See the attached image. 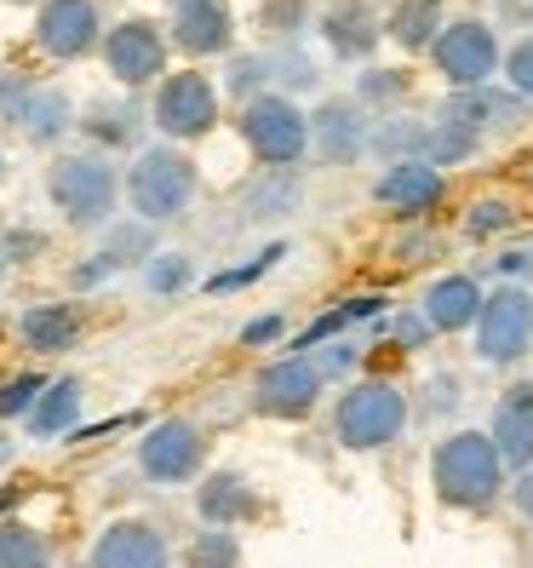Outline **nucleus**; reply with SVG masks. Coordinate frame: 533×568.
I'll return each instance as SVG.
<instances>
[{
    "instance_id": "nucleus-7",
    "label": "nucleus",
    "mask_w": 533,
    "mask_h": 568,
    "mask_svg": "<svg viewBox=\"0 0 533 568\" xmlns=\"http://www.w3.org/2000/svg\"><path fill=\"white\" fill-rule=\"evenodd\" d=\"M430 70H437L453 92L493 87V75H505V47H499L493 23L453 18L442 36H437V47H430Z\"/></svg>"
},
{
    "instance_id": "nucleus-18",
    "label": "nucleus",
    "mask_w": 533,
    "mask_h": 568,
    "mask_svg": "<svg viewBox=\"0 0 533 568\" xmlns=\"http://www.w3.org/2000/svg\"><path fill=\"white\" fill-rule=\"evenodd\" d=\"M316 29H321L327 52L339 63H368L379 52V41H385V23L373 12V0H332Z\"/></svg>"
},
{
    "instance_id": "nucleus-34",
    "label": "nucleus",
    "mask_w": 533,
    "mask_h": 568,
    "mask_svg": "<svg viewBox=\"0 0 533 568\" xmlns=\"http://www.w3.org/2000/svg\"><path fill=\"white\" fill-rule=\"evenodd\" d=\"M293 247L287 242H270V247H258V258H247V264H236V271H218V276H207V293H236V287H253V282H264L276 271V264L287 258Z\"/></svg>"
},
{
    "instance_id": "nucleus-35",
    "label": "nucleus",
    "mask_w": 533,
    "mask_h": 568,
    "mask_svg": "<svg viewBox=\"0 0 533 568\" xmlns=\"http://www.w3.org/2000/svg\"><path fill=\"white\" fill-rule=\"evenodd\" d=\"M350 98H356L361 110H385V104L396 110V104L408 98V75H402V70H361Z\"/></svg>"
},
{
    "instance_id": "nucleus-41",
    "label": "nucleus",
    "mask_w": 533,
    "mask_h": 568,
    "mask_svg": "<svg viewBox=\"0 0 533 568\" xmlns=\"http://www.w3.org/2000/svg\"><path fill=\"white\" fill-rule=\"evenodd\" d=\"M258 23L276 29V36H293V29L310 23V0H258Z\"/></svg>"
},
{
    "instance_id": "nucleus-19",
    "label": "nucleus",
    "mask_w": 533,
    "mask_h": 568,
    "mask_svg": "<svg viewBox=\"0 0 533 568\" xmlns=\"http://www.w3.org/2000/svg\"><path fill=\"white\" fill-rule=\"evenodd\" d=\"M488 437H493L499 454H505L511 471H527L533 465V379H511L505 390H499Z\"/></svg>"
},
{
    "instance_id": "nucleus-22",
    "label": "nucleus",
    "mask_w": 533,
    "mask_h": 568,
    "mask_svg": "<svg viewBox=\"0 0 533 568\" xmlns=\"http://www.w3.org/2000/svg\"><path fill=\"white\" fill-rule=\"evenodd\" d=\"M18 339H23V351H35V356H63V351H75V339H81V311L70 305V298L29 305V311L18 316Z\"/></svg>"
},
{
    "instance_id": "nucleus-48",
    "label": "nucleus",
    "mask_w": 533,
    "mask_h": 568,
    "mask_svg": "<svg viewBox=\"0 0 533 568\" xmlns=\"http://www.w3.org/2000/svg\"><path fill=\"white\" fill-rule=\"evenodd\" d=\"M493 276H499V282H527V276H533V242L499 253V258H493Z\"/></svg>"
},
{
    "instance_id": "nucleus-50",
    "label": "nucleus",
    "mask_w": 533,
    "mask_h": 568,
    "mask_svg": "<svg viewBox=\"0 0 533 568\" xmlns=\"http://www.w3.org/2000/svg\"><path fill=\"white\" fill-rule=\"evenodd\" d=\"M424 390H430V396H424L430 414H453V408H459V379H453V374H437Z\"/></svg>"
},
{
    "instance_id": "nucleus-6",
    "label": "nucleus",
    "mask_w": 533,
    "mask_h": 568,
    "mask_svg": "<svg viewBox=\"0 0 533 568\" xmlns=\"http://www.w3.org/2000/svg\"><path fill=\"white\" fill-rule=\"evenodd\" d=\"M476 362L482 367H516L533 351V287L527 282H499L482 298V316H476Z\"/></svg>"
},
{
    "instance_id": "nucleus-1",
    "label": "nucleus",
    "mask_w": 533,
    "mask_h": 568,
    "mask_svg": "<svg viewBox=\"0 0 533 568\" xmlns=\"http://www.w3.org/2000/svg\"><path fill=\"white\" fill-rule=\"evenodd\" d=\"M511 488V465L493 448L488 430L459 425L430 448V494L448 511H493L499 494Z\"/></svg>"
},
{
    "instance_id": "nucleus-24",
    "label": "nucleus",
    "mask_w": 533,
    "mask_h": 568,
    "mask_svg": "<svg viewBox=\"0 0 533 568\" xmlns=\"http://www.w3.org/2000/svg\"><path fill=\"white\" fill-rule=\"evenodd\" d=\"M448 7L442 0H390V12H385V41H396L402 52H430L442 36V23Z\"/></svg>"
},
{
    "instance_id": "nucleus-12",
    "label": "nucleus",
    "mask_w": 533,
    "mask_h": 568,
    "mask_svg": "<svg viewBox=\"0 0 533 568\" xmlns=\"http://www.w3.org/2000/svg\"><path fill=\"white\" fill-rule=\"evenodd\" d=\"M373 139V110H361L356 98H321L310 110V155L321 166H356Z\"/></svg>"
},
{
    "instance_id": "nucleus-36",
    "label": "nucleus",
    "mask_w": 533,
    "mask_h": 568,
    "mask_svg": "<svg viewBox=\"0 0 533 568\" xmlns=\"http://www.w3.org/2000/svg\"><path fill=\"white\" fill-rule=\"evenodd\" d=\"M189 562L195 568H242V540L236 528H202L189 546Z\"/></svg>"
},
{
    "instance_id": "nucleus-9",
    "label": "nucleus",
    "mask_w": 533,
    "mask_h": 568,
    "mask_svg": "<svg viewBox=\"0 0 533 568\" xmlns=\"http://www.w3.org/2000/svg\"><path fill=\"white\" fill-rule=\"evenodd\" d=\"M150 121H155L173 144L207 139V132L218 126V87H213L202 70H178V75H166V81H155Z\"/></svg>"
},
{
    "instance_id": "nucleus-21",
    "label": "nucleus",
    "mask_w": 533,
    "mask_h": 568,
    "mask_svg": "<svg viewBox=\"0 0 533 568\" xmlns=\"http://www.w3.org/2000/svg\"><path fill=\"white\" fill-rule=\"evenodd\" d=\"M258 511H264V499L242 471H213V477L195 483V517H202L207 528H242Z\"/></svg>"
},
{
    "instance_id": "nucleus-55",
    "label": "nucleus",
    "mask_w": 533,
    "mask_h": 568,
    "mask_svg": "<svg viewBox=\"0 0 533 568\" xmlns=\"http://www.w3.org/2000/svg\"><path fill=\"white\" fill-rule=\"evenodd\" d=\"M0 179H7V155H0Z\"/></svg>"
},
{
    "instance_id": "nucleus-27",
    "label": "nucleus",
    "mask_w": 533,
    "mask_h": 568,
    "mask_svg": "<svg viewBox=\"0 0 533 568\" xmlns=\"http://www.w3.org/2000/svg\"><path fill=\"white\" fill-rule=\"evenodd\" d=\"M98 150H132L144 132V110L139 104H110V98H98V104L75 121Z\"/></svg>"
},
{
    "instance_id": "nucleus-2",
    "label": "nucleus",
    "mask_w": 533,
    "mask_h": 568,
    "mask_svg": "<svg viewBox=\"0 0 533 568\" xmlns=\"http://www.w3.org/2000/svg\"><path fill=\"white\" fill-rule=\"evenodd\" d=\"M121 173L104 150H75L47 166V195L70 230H104L121 207Z\"/></svg>"
},
{
    "instance_id": "nucleus-49",
    "label": "nucleus",
    "mask_w": 533,
    "mask_h": 568,
    "mask_svg": "<svg viewBox=\"0 0 533 568\" xmlns=\"http://www.w3.org/2000/svg\"><path fill=\"white\" fill-rule=\"evenodd\" d=\"M29 87H35V81H23V75H0V121H7V126H12V115L23 110Z\"/></svg>"
},
{
    "instance_id": "nucleus-10",
    "label": "nucleus",
    "mask_w": 533,
    "mask_h": 568,
    "mask_svg": "<svg viewBox=\"0 0 533 568\" xmlns=\"http://www.w3.org/2000/svg\"><path fill=\"white\" fill-rule=\"evenodd\" d=\"M321 367L310 356H276L253 374V414L264 419H310L321 403Z\"/></svg>"
},
{
    "instance_id": "nucleus-47",
    "label": "nucleus",
    "mask_w": 533,
    "mask_h": 568,
    "mask_svg": "<svg viewBox=\"0 0 533 568\" xmlns=\"http://www.w3.org/2000/svg\"><path fill=\"white\" fill-rule=\"evenodd\" d=\"M281 333H287V322L270 311V316H253V322H242V333H236V339H242L247 351H264V345H276Z\"/></svg>"
},
{
    "instance_id": "nucleus-13",
    "label": "nucleus",
    "mask_w": 533,
    "mask_h": 568,
    "mask_svg": "<svg viewBox=\"0 0 533 568\" xmlns=\"http://www.w3.org/2000/svg\"><path fill=\"white\" fill-rule=\"evenodd\" d=\"M104 70L121 81V87H150V81H166V36L150 23V18H126L104 36Z\"/></svg>"
},
{
    "instance_id": "nucleus-20",
    "label": "nucleus",
    "mask_w": 533,
    "mask_h": 568,
    "mask_svg": "<svg viewBox=\"0 0 533 568\" xmlns=\"http://www.w3.org/2000/svg\"><path fill=\"white\" fill-rule=\"evenodd\" d=\"M482 298H488V287H482L476 276L453 271V276H437V282L424 287L419 311H424L430 333H471L476 316H482Z\"/></svg>"
},
{
    "instance_id": "nucleus-33",
    "label": "nucleus",
    "mask_w": 533,
    "mask_h": 568,
    "mask_svg": "<svg viewBox=\"0 0 533 568\" xmlns=\"http://www.w3.org/2000/svg\"><path fill=\"white\" fill-rule=\"evenodd\" d=\"M511 224H516V202H511V195H476V202L464 207V236H471V242H493V236H505Z\"/></svg>"
},
{
    "instance_id": "nucleus-26",
    "label": "nucleus",
    "mask_w": 533,
    "mask_h": 568,
    "mask_svg": "<svg viewBox=\"0 0 533 568\" xmlns=\"http://www.w3.org/2000/svg\"><path fill=\"white\" fill-rule=\"evenodd\" d=\"M298 207H305V184H298V173H258L242 190V219L247 224H281Z\"/></svg>"
},
{
    "instance_id": "nucleus-17",
    "label": "nucleus",
    "mask_w": 533,
    "mask_h": 568,
    "mask_svg": "<svg viewBox=\"0 0 533 568\" xmlns=\"http://www.w3.org/2000/svg\"><path fill=\"white\" fill-rule=\"evenodd\" d=\"M437 115L471 126V132L488 139V132H516L527 121V98L511 92V87H471V92H448Z\"/></svg>"
},
{
    "instance_id": "nucleus-57",
    "label": "nucleus",
    "mask_w": 533,
    "mask_h": 568,
    "mask_svg": "<svg viewBox=\"0 0 533 568\" xmlns=\"http://www.w3.org/2000/svg\"><path fill=\"white\" fill-rule=\"evenodd\" d=\"M18 7H29V0H18Z\"/></svg>"
},
{
    "instance_id": "nucleus-5",
    "label": "nucleus",
    "mask_w": 533,
    "mask_h": 568,
    "mask_svg": "<svg viewBox=\"0 0 533 568\" xmlns=\"http://www.w3.org/2000/svg\"><path fill=\"white\" fill-rule=\"evenodd\" d=\"M242 139L264 173H298L310 155V115L287 92H258L242 104Z\"/></svg>"
},
{
    "instance_id": "nucleus-3",
    "label": "nucleus",
    "mask_w": 533,
    "mask_h": 568,
    "mask_svg": "<svg viewBox=\"0 0 533 568\" xmlns=\"http://www.w3.org/2000/svg\"><path fill=\"white\" fill-rule=\"evenodd\" d=\"M413 408H408V390L396 379H356L339 390V403H332V437H339V448L350 454H379L390 448L396 437L408 430Z\"/></svg>"
},
{
    "instance_id": "nucleus-42",
    "label": "nucleus",
    "mask_w": 533,
    "mask_h": 568,
    "mask_svg": "<svg viewBox=\"0 0 533 568\" xmlns=\"http://www.w3.org/2000/svg\"><path fill=\"white\" fill-rule=\"evenodd\" d=\"M390 253L402 258V264H424V258H437V253H442V236H437L430 224H408L402 236L390 242Z\"/></svg>"
},
{
    "instance_id": "nucleus-23",
    "label": "nucleus",
    "mask_w": 533,
    "mask_h": 568,
    "mask_svg": "<svg viewBox=\"0 0 533 568\" xmlns=\"http://www.w3.org/2000/svg\"><path fill=\"white\" fill-rule=\"evenodd\" d=\"M81 115H75V104H70V92H58V87H29V98H23V110L12 115V132H23L29 144H58L63 132H70Z\"/></svg>"
},
{
    "instance_id": "nucleus-28",
    "label": "nucleus",
    "mask_w": 533,
    "mask_h": 568,
    "mask_svg": "<svg viewBox=\"0 0 533 568\" xmlns=\"http://www.w3.org/2000/svg\"><path fill=\"white\" fill-rule=\"evenodd\" d=\"M155 224L144 219H126V224H110L104 230V242H98V258H104V271H144V264L155 258Z\"/></svg>"
},
{
    "instance_id": "nucleus-31",
    "label": "nucleus",
    "mask_w": 533,
    "mask_h": 568,
    "mask_svg": "<svg viewBox=\"0 0 533 568\" xmlns=\"http://www.w3.org/2000/svg\"><path fill=\"white\" fill-rule=\"evenodd\" d=\"M0 568H52V546L29 523H0Z\"/></svg>"
},
{
    "instance_id": "nucleus-4",
    "label": "nucleus",
    "mask_w": 533,
    "mask_h": 568,
    "mask_svg": "<svg viewBox=\"0 0 533 568\" xmlns=\"http://www.w3.org/2000/svg\"><path fill=\"white\" fill-rule=\"evenodd\" d=\"M195 190H202V173L178 144H144L126 166V207L144 224H173L189 213Z\"/></svg>"
},
{
    "instance_id": "nucleus-53",
    "label": "nucleus",
    "mask_w": 533,
    "mask_h": 568,
    "mask_svg": "<svg viewBox=\"0 0 533 568\" xmlns=\"http://www.w3.org/2000/svg\"><path fill=\"white\" fill-rule=\"evenodd\" d=\"M18 499H23V488H18V483H7V488H0V523H7V511L18 506Z\"/></svg>"
},
{
    "instance_id": "nucleus-51",
    "label": "nucleus",
    "mask_w": 533,
    "mask_h": 568,
    "mask_svg": "<svg viewBox=\"0 0 533 568\" xmlns=\"http://www.w3.org/2000/svg\"><path fill=\"white\" fill-rule=\"evenodd\" d=\"M505 494H511L516 517H522V523H533V465H527V471H516V477H511V488H505Z\"/></svg>"
},
{
    "instance_id": "nucleus-56",
    "label": "nucleus",
    "mask_w": 533,
    "mask_h": 568,
    "mask_svg": "<svg viewBox=\"0 0 533 568\" xmlns=\"http://www.w3.org/2000/svg\"><path fill=\"white\" fill-rule=\"evenodd\" d=\"M527 23H533V0H527Z\"/></svg>"
},
{
    "instance_id": "nucleus-30",
    "label": "nucleus",
    "mask_w": 533,
    "mask_h": 568,
    "mask_svg": "<svg viewBox=\"0 0 533 568\" xmlns=\"http://www.w3.org/2000/svg\"><path fill=\"white\" fill-rule=\"evenodd\" d=\"M476 150H482V132H471V126H459V121H430V139H424V161L430 166H464V161H476Z\"/></svg>"
},
{
    "instance_id": "nucleus-11",
    "label": "nucleus",
    "mask_w": 533,
    "mask_h": 568,
    "mask_svg": "<svg viewBox=\"0 0 533 568\" xmlns=\"http://www.w3.org/2000/svg\"><path fill=\"white\" fill-rule=\"evenodd\" d=\"M442 202H448V173L430 161H396L373 184V207H385L402 224H430Z\"/></svg>"
},
{
    "instance_id": "nucleus-16",
    "label": "nucleus",
    "mask_w": 533,
    "mask_h": 568,
    "mask_svg": "<svg viewBox=\"0 0 533 568\" xmlns=\"http://www.w3.org/2000/svg\"><path fill=\"white\" fill-rule=\"evenodd\" d=\"M173 47L189 58H218L236 41V12L229 0H173Z\"/></svg>"
},
{
    "instance_id": "nucleus-46",
    "label": "nucleus",
    "mask_w": 533,
    "mask_h": 568,
    "mask_svg": "<svg viewBox=\"0 0 533 568\" xmlns=\"http://www.w3.org/2000/svg\"><path fill=\"white\" fill-rule=\"evenodd\" d=\"M505 81H511V92H522L527 104H533V36H522L505 52Z\"/></svg>"
},
{
    "instance_id": "nucleus-14",
    "label": "nucleus",
    "mask_w": 533,
    "mask_h": 568,
    "mask_svg": "<svg viewBox=\"0 0 533 568\" xmlns=\"http://www.w3.org/2000/svg\"><path fill=\"white\" fill-rule=\"evenodd\" d=\"M35 47L47 58H58V63H75L92 47H104V18H98L92 0H41Z\"/></svg>"
},
{
    "instance_id": "nucleus-15",
    "label": "nucleus",
    "mask_w": 533,
    "mask_h": 568,
    "mask_svg": "<svg viewBox=\"0 0 533 568\" xmlns=\"http://www.w3.org/2000/svg\"><path fill=\"white\" fill-rule=\"evenodd\" d=\"M166 562H173V540L144 517L110 523L86 551V568H166Z\"/></svg>"
},
{
    "instance_id": "nucleus-25",
    "label": "nucleus",
    "mask_w": 533,
    "mask_h": 568,
    "mask_svg": "<svg viewBox=\"0 0 533 568\" xmlns=\"http://www.w3.org/2000/svg\"><path fill=\"white\" fill-rule=\"evenodd\" d=\"M81 403H86V385H81V379H52V385L41 390L35 414L23 419V425H29V437H35V443L75 437V430H81Z\"/></svg>"
},
{
    "instance_id": "nucleus-37",
    "label": "nucleus",
    "mask_w": 533,
    "mask_h": 568,
    "mask_svg": "<svg viewBox=\"0 0 533 568\" xmlns=\"http://www.w3.org/2000/svg\"><path fill=\"white\" fill-rule=\"evenodd\" d=\"M47 385H52V379H47V374H35V367H29V374L0 379V419H29Z\"/></svg>"
},
{
    "instance_id": "nucleus-43",
    "label": "nucleus",
    "mask_w": 533,
    "mask_h": 568,
    "mask_svg": "<svg viewBox=\"0 0 533 568\" xmlns=\"http://www.w3.org/2000/svg\"><path fill=\"white\" fill-rule=\"evenodd\" d=\"M310 362L321 367V379H345V374H356V367H361V345H356L350 333H345V339H332V345H321V351H316Z\"/></svg>"
},
{
    "instance_id": "nucleus-44",
    "label": "nucleus",
    "mask_w": 533,
    "mask_h": 568,
    "mask_svg": "<svg viewBox=\"0 0 533 568\" xmlns=\"http://www.w3.org/2000/svg\"><path fill=\"white\" fill-rule=\"evenodd\" d=\"M379 327H385L402 351H424V345H430V322H424V311H396V316H385Z\"/></svg>"
},
{
    "instance_id": "nucleus-32",
    "label": "nucleus",
    "mask_w": 533,
    "mask_h": 568,
    "mask_svg": "<svg viewBox=\"0 0 533 568\" xmlns=\"http://www.w3.org/2000/svg\"><path fill=\"white\" fill-rule=\"evenodd\" d=\"M189 282H195V264H189V253H178V247H166V253H155V258L144 264V293H150V298H178Z\"/></svg>"
},
{
    "instance_id": "nucleus-40",
    "label": "nucleus",
    "mask_w": 533,
    "mask_h": 568,
    "mask_svg": "<svg viewBox=\"0 0 533 568\" xmlns=\"http://www.w3.org/2000/svg\"><path fill=\"white\" fill-rule=\"evenodd\" d=\"M229 92H242V104L258 92H270V52H258V58H229Z\"/></svg>"
},
{
    "instance_id": "nucleus-45",
    "label": "nucleus",
    "mask_w": 533,
    "mask_h": 568,
    "mask_svg": "<svg viewBox=\"0 0 533 568\" xmlns=\"http://www.w3.org/2000/svg\"><path fill=\"white\" fill-rule=\"evenodd\" d=\"M0 253H7V264H29V258L47 253V236L29 224H12V230H0Z\"/></svg>"
},
{
    "instance_id": "nucleus-39",
    "label": "nucleus",
    "mask_w": 533,
    "mask_h": 568,
    "mask_svg": "<svg viewBox=\"0 0 533 568\" xmlns=\"http://www.w3.org/2000/svg\"><path fill=\"white\" fill-rule=\"evenodd\" d=\"M339 333H350V316H345V305H332V311H321L305 333L293 339V351L287 356H310V351H321V345H332Z\"/></svg>"
},
{
    "instance_id": "nucleus-38",
    "label": "nucleus",
    "mask_w": 533,
    "mask_h": 568,
    "mask_svg": "<svg viewBox=\"0 0 533 568\" xmlns=\"http://www.w3.org/2000/svg\"><path fill=\"white\" fill-rule=\"evenodd\" d=\"M270 81H281L276 92H287V98H293L298 87L310 92V87L321 81V70H316V63H310L305 52H298V47H281V52H270Z\"/></svg>"
},
{
    "instance_id": "nucleus-54",
    "label": "nucleus",
    "mask_w": 533,
    "mask_h": 568,
    "mask_svg": "<svg viewBox=\"0 0 533 568\" xmlns=\"http://www.w3.org/2000/svg\"><path fill=\"white\" fill-rule=\"evenodd\" d=\"M12 454H18V443H12V437H7V430H0V465H7V459H12Z\"/></svg>"
},
{
    "instance_id": "nucleus-29",
    "label": "nucleus",
    "mask_w": 533,
    "mask_h": 568,
    "mask_svg": "<svg viewBox=\"0 0 533 568\" xmlns=\"http://www.w3.org/2000/svg\"><path fill=\"white\" fill-rule=\"evenodd\" d=\"M424 139H430V121H408V115H379L373 121V139L368 150L379 161H424Z\"/></svg>"
},
{
    "instance_id": "nucleus-52",
    "label": "nucleus",
    "mask_w": 533,
    "mask_h": 568,
    "mask_svg": "<svg viewBox=\"0 0 533 568\" xmlns=\"http://www.w3.org/2000/svg\"><path fill=\"white\" fill-rule=\"evenodd\" d=\"M110 271H104V258H86V264H75V271H70V282H75V293H86V287H98V282H104Z\"/></svg>"
},
{
    "instance_id": "nucleus-8",
    "label": "nucleus",
    "mask_w": 533,
    "mask_h": 568,
    "mask_svg": "<svg viewBox=\"0 0 533 568\" xmlns=\"http://www.w3.org/2000/svg\"><path fill=\"white\" fill-rule=\"evenodd\" d=\"M207 465V430L195 419H155L139 437V471L155 488H184Z\"/></svg>"
}]
</instances>
